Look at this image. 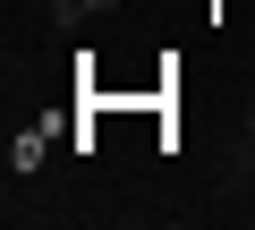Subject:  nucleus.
Here are the masks:
<instances>
[{"label":"nucleus","instance_id":"obj_1","mask_svg":"<svg viewBox=\"0 0 255 230\" xmlns=\"http://www.w3.org/2000/svg\"><path fill=\"white\" fill-rule=\"evenodd\" d=\"M247 145H255V102H247Z\"/></svg>","mask_w":255,"mask_h":230}]
</instances>
